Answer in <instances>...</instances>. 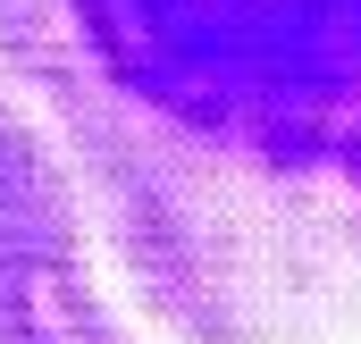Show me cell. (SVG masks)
<instances>
[{"label": "cell", "instance_id": "1", "mask_svg": "<svg viewBox=\"0 0 361 344\" xmlns=\"http://www.w3.org/2000/svg\"><path fill=\"white\" fill-rule=\"evenodd\" d=\"M0 59L160 328L361 336V0H0Z\"/></svg>", "mask_w": 361, "mask_h": 344}, {"label": "cell", "instance_id": "2", "mask_svg": "<svg viewBox=\"0 0 361 344\" xmlns=\"http://www.w3.org/2000/svg\"><path fill=\"white\" fill-rule=\"evenodd\" d=\"M0 344H135L85 260L76 176L0 101Z\"/></svg>", "mask_w": 361, "mask_h": 344}]
</instances>
